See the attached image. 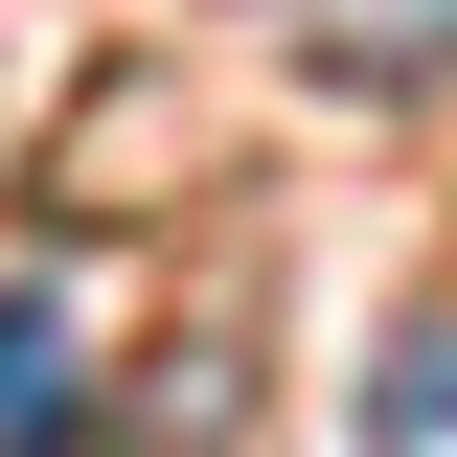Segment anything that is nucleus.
I'll use <instances>...</instances> for the list:
<instances>
[{
    "mask_svg": "<svg viewBox=\"0 0 457 457\" xmlns=\"http://www.w3.org/2000/svg\"><path fill=\"white\" fill-rule=\"evenodd\" d=\"M366 457H457V343H389L366 366Z\"/></svg>",
    "mask_w": 457,
    "mask_h": 457,
    "instance_id": "f03ea898",
    "label": "nucleus"
},
{
    "mask_svg": "<svg viewBox=\"0 0 457 457\" xmlns=\"http://www.w3.org/2000/svg\"><path fill=\"white\" fill-rule=\"evenodd\" d=\"M297 46H320L343 92H435V69H457V0H320Z\"/></svg>",
    "mask_w": 457,
    "mask_h": 457,
    "instance_id": "f257e3e1",
    "label": "nucleus"
}]
</instances>
